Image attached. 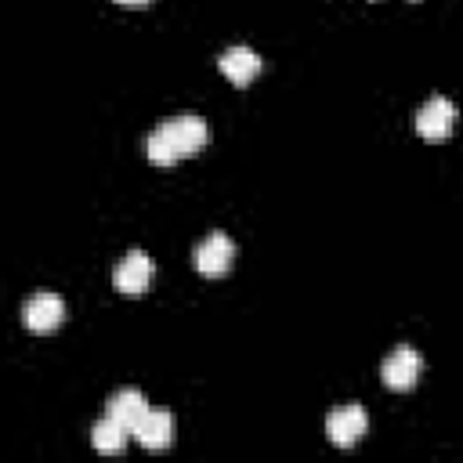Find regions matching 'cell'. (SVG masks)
Instances as JSON below:
<instances>
[{
  "label": "cell",
  "mask_w": 463,
  "mask_h": 463,
  "mask_svg": "<svg viewBox=\"0 0 463 463\" xmlns=\"http://www.w3.org/2000/svg\"><path fill=\"white\" fill-rule=\"evenodd\" d=\"M206 137H210L206 119L195 116V112H181V116L163 119L159 127H152V134L145 137V156L156 166H174L177 159L199 152L206 145Z\"/></svg>",
  "instance_id": "cell-1"
},
{
  "label": "cell",
  "mask_w": 463,
  "mask_h": 463,
  "mask_svg": "<svg viewBox=\"0 0 463 463\" xmlns=\"http://www.w3.org/2000/svg\"><path fill=\"white\" fill-rule=\"evenodd\" d=\"M369 430V416L358 402H347V405H336L329 416H326V434L333 445L340 449H351L362 441V434Z\"/></svg>",
  "instance_id": "cell-2"
},
{
  "label": "cell",
  "mask_w": 463,
  "mask_h": 463,
  "mask_svg": "<svg viewBox=\"0 0 463 463\" xmlns=\"http://www.w3.org/2000/svg\"><path fill=\"white\" fill-rule=\"evenodd\" d=\"M420 369H423L420 351L409 347V344H398V347L380 362V380H383L391 391H409V387L420 380Z\"/></svg>",
  "instance_id": "cell-3"
},
{
  "label": "cell",
  "mask_w": 463,
  "mask_h": 463,
  "mask_svg": "<svg viewBox=\"0 0 463 463\" xmlns=\"http://www.w3.org/2000/svg\"><path fill=\"white\" fill-rule=\"evenodd\" d=\"M22 322L33 333H51V329H58L65 322V300L58 293H51V289H40L22 304Z\"/></svg>",
  "instance_id": "cell-4"
},
{
  "label": "cell",
  "mask_w": 463,
  "mask_h": 463,
  "mask_svg": "<svg viewBox=\"0 0 463 463\" xmlns=\"http://www.w3.org/2000/svg\"><path fill=\"white\" fill-rule=\"evenodd\" d=\"M452 127H456V105L445 94H434L420 105V112H416V134L420 137L441 141V137L452 134Z\"/></svg>",
  "instance_id": "cell-5"
},
{
  "label": "cell",
  "mask_w": 463,
  "mask_h": 463,
  "mask_svg": "<svg viewBox=\"0 0 463 463\" xmlns=\"http://www.w3.org/2000/svg\"><path fill=\"white\" fill-rule=\"evenodd\" d=\"M192 260H195V271L217 279V275H224V271L232 268V260H235V242H232L224 232H210V235L195 246Z\"/></svg>",
  "instance_id": "cell-6"
},
{
  "label": "cell",
  "mask_w": 463,
  "mask_h": 463,
  "mask_svg": "<svg viewBox=\"0 0 463 463\" xmlns=\"http://www.w3.org/2000/svg\"><path fill=\"white\" fill-rule=\"evenodd\" d=\"M152 271H156L152 257H148L145 250H130V253L116 264V275H112V279H116V289H119V293L137 297V293H145V289H148Z\"/></svg>",
  "instance_id": "cell-7"
},
{
  "label": "cell",
  "mask_w": 463,
  "mask_h": 463,
  "mask_svg": "<svg viewBox=\"0 0 463 463\" xmlns=\"http://www.w3.org/2000/svg\"><path fill=\"white\" fill-rule=\"evenodd\" d=\"M217 65H221V72L235 83V87H246L260 69H264V61H260V54L253 51V47H246V43H235V47H228V51H221V58H217Z\"/></svg>",
  "instance_id": "cell-8"
},
{
  "label": "cell",
  "mask_w": 463,
  "mask_h": 463,
  "mask_svg": "<svg viewBox=\"0 0 463 463\" xmlns=\"http://www.w3.org/2000/svg\"><path fill=\"white\" fill-rule=\"evenodd\" d=\"M105 412H109L112 420H119V423L134 434V427L148 416V402H145V394H141L137 387H123V391H116V394L109 398Z\"/></svg>",
  "instance_id": "cell-9"
},
{
  "label": "cell",
  "mask_w": 463,
  "mask_h": 463,
  "mask_svg": "<svg viewBox=\"0 0 463 463\" xmlns=\"http://www.w3.org/2000/svg\"><path fill=\"white\" fill-rule=\"evenodd\" d=\"M134 438L152 449V452H163L170 441H174V416L170 412H159V409H148V416L134 427Z\"/></svg>",
  "instance_id": "cell-10"
},
{
  "label": "cell",
  "mask_w": 463,
  "mask_h": 463,
  "mask_svg": "<svg viewBox=\"0 0 463 463\" xmlns=\"http://www.w3.org/2000/svg\"><path fill=\"white\" fill-rule=\"evenodd\" d=\"M127 434H130V430H127L119 420H112V416L105 412V420H98V423L90 427V445H94L101 456H116V452H123Z\"/></svg>",
  "instance_id": "cell-11"
},
{
  "label": "cell",
  "mask_w": 463,
  "mask_h": 463,
  "mask_svg": "<svg viewBox=\"0 0 463 463\" xmlns=\"http://www.w3.org/2000/svg\"><path fill=\"white\" fill-rule=\"evenodd\" d=\"M116 4H127V7H137V4H148V0H116Z\"/></svg>",
  "instance_id": "cell-12"
}]
</instances>
